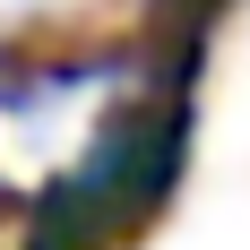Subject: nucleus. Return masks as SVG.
I'll list each match as a JSON object with an SVG mask.
<instances>
[{
  "mask_svg": "<svg viewBox=\"0 0 250 250\" xmlns=\"http://www.w3.org/2000/svg\"><path fill=\"white\" fill-rule=\"evenodd\" d=\"M95 0H0V26H61V18H86Z\"/></svg>",
  "mask_w": 250,
  "mask_h": 250,
  "instance_id": "1",
  "label": "nucleus"
}]
</instances>
